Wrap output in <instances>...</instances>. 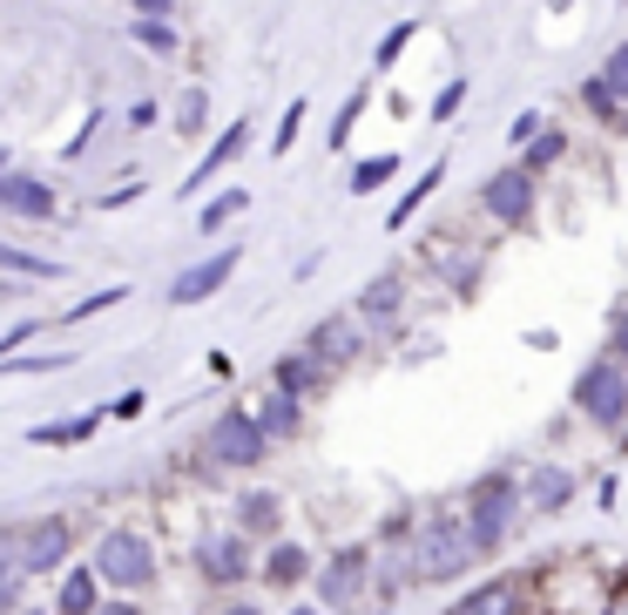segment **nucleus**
I'll return each mask as SVG.
<instances>
[{
    "mask_svg": "<svg viewBox=\"0 0 628 615\" xmlns=\"http://www.w3.org/2000/svg\"><path fill=\"white\" fill-rule=\"evenodd\" d=\"M27 615H42V608H27Z\"/></svg>",
    "mask_w": 628,
    "mask_h": 615,
    "instance_id": "49530a36",
    "label": "nucleus"
},
{
    "mask_svg": "<svg viewBox=\"0 0 628 615\" xmlns=\"http://www.w3.org/2000/svg\"><path fill=\"white\" fill-rule=\"evenodd\" d=\"M244 264V251L230 244V251H210V257H196V264H183L176 271V285H170V304H203V298H217L223 285H230V271Z\"/></svg>",
    "mask_w": 628,
    "mask_h": 615,
    "instance_id": "9b49d317",
    "label": "nucleus"
},
{
    "mask_svg": "<svg viewBox=\"0 0 628 615\" xmlns=\"http://www.w3.org/2000/svg\"><path fill=\"white\" fill-rule=\"evenodd\" d=\"M270 440L257 433V419L237 406V413H217L210 433H203V467H264Z\"/></svg>",
    "mask_w": 628,
    "mask_h": 615,
    "instance_id": "423d86ee",
    "label": "nucleus"
},
{
    "mask_svg": "<svg viewBox=\"0 0 628 615\" xmlns=\"http://www.w3.org/2000/svg\"><path fill=\"white\" fill-rule=\"evenodd\" d=\"M440 176H446V163H426V176H419V183L406 189V197L385 210V223H392V230H406V223H412V217L426 210V197H433V189H440Z\"/></svg>",
    "mask_w": 628,
    "mask_h": 615,
    "instance_id": "b1692460",
    "label": "nucleus"
},
{
    "mask_svg": "<svg viewBox=\"0 0 628 615\" xmlns=\"http://www.w3.org/2000/svg\"><path fill=\"white\" fill-rule=\"evenodd\" d=\"M460 108H466V82H460V74H453V82H446V89L433 95V123H453Z\"/></svg>",
    "mask_w": 628,
    "mask_h": 615,
    "instance_id": "e433bc0d",
    "label": "nucleus"
},
{
    "mask_svg": "<svg viewBox=\"0 0 628 615\" xmlns=\"http://www.w3.org/2000/svg\"><path fill=\"white\" fill-rule=\"evenodd\" d=\"M108 304H129V291H123V285H108V291H95V298H82V304H68V312H61V325H82V318H102Z\"/></svg>",
    "mask_w": 628,
    "mask_h": 615,
    "instance_id": "c756f323",
    "label": "nucleus"
},
{
    "mask_svg": "<svg viewBox=\"0 0 628 615\" xmlns=\"http://www.w3.org/2000/svg\"><path fill=\"white\" fill-rule=\"evenodd\" d=\"M95 582L102 589H115V595H142L149 582H155V548H149V534H136V527H108L102 542H95Z\"/></svg>",
    "mask_w": 628,
    "mask_h": 615,
    "instance_id": "7ed1b4c3",
    "label": "nucleus"
},
{
    "mask_svg": "<svg viewBox=\"0 0 628 615\" xmlns=\"http://www.w3.org/2000/svg\"><path fill=\"white\" fill-rule=\"evenodd\" d=\"M602 359L628 365V304H615V312H608V352H602Z\"/></svg>",
    "mask_w": 628,
    "mask_h": 615,
    "instance_id": "f704fd0d",
    "label": "nucleus"
},
{
    "mask_svg": "<svg viewBox=\"0 0 628 615\" xmlns=\"http://www.w3.org/2000/svg\"><path fill=\"white\" fill-rule=\"evenodd\" d=\"M95 608H102V582H95V568H74V575H61L55 615H95Z\"/></svg>",
    "mask_w": 628,
    "mask_h": 615,
    "instance_id": "4be33fe9",
    "label": "nucleus"
},
{
    "mask_svg": "<svg viewBox=\"0 0 628 615\" xmlns=\"http://www.w3.org/2000/svg\"><path fill=\"white\" fill-rule=\"evenodd\" d=\"M574 413L588 419V427L621 433V427H628V365H615V359H588V365L574 372Z\"/></svg>",
    "mask_w": 628,
    "mask_h": 615,
    "instance_id": "20e7f679",
    "label": "nucleus"
},
{
    "mask_svg": "<svg viewBox=\"0 0 628 615\" xmlns=\"http://www.w3.org/2000/svg\"><path fill=\"white\" fill-rule=\"evenodd\" d=\"M142 406H149V399H142V393H136V386H129V393H123V399H108V406H102V413H108V419H136V413H142Z\"/></svg>",
    "mask_w": 628,
    "mask_h": 615,
    "instance_id": "a19ab883",
    "label": "nucleus"
},
{
    "mask_svg": "<svg viewBox=\"0 0 628 615\" xmlns=\"http://www.w3.org/2000/svg\"><path fill=\"white\" fill-rule=\"evenodd\" d=\"M0 210L8 217H27V223H55L61 204H55V189L42 176H27V170H8L0 176Z\"/></svg>",
    "mask_w": 628,
    "mask_h": 615,
    "instance_id": "4468645a",
    "label": "nucleus"
},
{
    "mask_svg": "<svg viewBox=\"0 0 628 615\" xmlns=\"http://www.w3.org/2000/svg\"><path fill=\"white\" fill-rule=\"evenodd\" d=\"M217 615H264V608H257V602H223Z\"/></svg>",
    "mask_w": 628,
    "mask_h": 615,
    "instance_id": "c03bdc74",
    "label": "nucleus"
},
{
    "mask_svg": "<svg viewBox=\"0 0 628 615\" xmlns=\"http://www.w3.org/2000/svg\"><path fill=\"white\" fill-rule=\"evenodd\" d=\"M129 14H136V21H170L176 0H129Z\"/></svg>",
    "mask_w": 628,
    "mask_h": 615,
    "instance_id": "ea45409f",
    "label": "nucleus"
},
{
    "mask_svg": "<svg viewBox=\"0 0 628 615\" xmlns=\"http://www.w3.org/2000/svg\"><path fill=\"white\" fill-rule=\"evenodd\" d=\"M304 352L318 359L325 372H345L351 359L365 352V325H359V318H345V312H332V318H318V325H311V338H304Z\"/></svg>",
    "mask_w": 628,
    "mask_h": 615,
    "instance_id": "9d476101",
    "label": "nucleus"
},
{
    "mask_svg": "<svg viewBox=\"0 0 628 615\" xmlns=\"http://www.w3.org/2000/svg\"><path fill=\"white\" fill-rule=\"evenodd\" d=\"M129 34H136V48H149V55H176L183 48V34L170 21H129Z\"/></svg>",
    "mask_w": 628,
    "mask_h": 615,
    "instance_id": "c85d7f7f",
    "label": "nucleus"
},
{
    "mask_svg": "<svg viewBox=\"0 0 628 615\" xmlns=\"http://www.w3.org/2000/svg\"><path fill=\"white\" fill-rule=\"evenodd\" d=\"M392 176H399V156H365L351 170V197H372V189H385Z\"/></svg>",
    "mask_w": 628,
    "mask_h": 615,
    "instance_id": "cd10ccee",
    "label": "nucleus"
},
{
    "mask_svg": "<svg viewBox=\"0 0 628 615\" xmlns=\"http://www.w3.org/2000/svg\"><path fill=\"white\" fill-rule=\"evenodd\" d=\"M480 210H487V223H500V230H527L534 210H540V176H527L521 163L493 170V176L480 183Z\"/></svg>",
    "mask_w": 628,
    "mask_h": 615,
    "instance_id": "39448f33",
    "label": "nucleus"
},
{
    "mask_svg": "<svg viewBox=\"0 0 628 615\" xmlns=\"http://www.w3.org/2000/svg\"><path fill=\"white\" fill-rule=\"evenodd\" d=\"M298 129H304V95L284 108V123H278V142H270V156H291V142H298Z\"/></svg>",
    "mask_w": 628,
    "mask_h": 615,
    "instance_id": "c9c22d12",
    "label": "nucleus"
},
{
    "mask_svg": "<svg viewBox=\"0 0 628 615\" xmlns=\"http://www.w3.org/2000/svg\"><path fill=\"white\" fill-rule=\"evenodd\" d=\"M196 575H203L210 589H237L244 575H251V542H244L237 527L203 534V542H196Z\"/></svg>",
    "mask_w": 628,
    "mask_h": 615,
    "instance_id": "1a4fd4ad",
    "label": "nucleus"
},
{
    "mask_svg": "<svg viewBox=\"0 0 628 615\" xmlns=\"http://www.w3.org/2000/svg\"><path fill=\"white\" fill-rule=\"evenodd\" d=\"M311 582H318V608L332 615V608H351L365 595V582H372V548L365 542H351V548H338L318 575H311Z\"/></svg>",
    "mask_w": 628,
    "mask_h": 615,
    "instance_id": "0eeeda50",
    "label": "nucleus"
},
{
    "mask_svg": "<svg viewBox=\"0 0 628 615\" xmlns=\"http://www.w3.org/2000/svg\"><path fill=\"white\" fill-rule=\"evenodd\" d=\"M365 102H372V89H359V95H351L338 115H332V149H345L351 142V129H359V115H365Z\"/></svg>",
    "mask_w": 628,
    "mask_h": 615,
    "instance_id": "2f4dec72",
    "label": "nucleus"
},
{
    "mask_svg": "<svg viewBox=\"0 0 628 615\" xmlns=\"http://www.w3.org/2000/svg\"><path fill=\"white\" fill-rule=\"evenodd\" d=\"M325 386H332V372H325L318 359H311L304 345H298V352H284L278 365H270V393H284V399H298V406H304V399H318Z\"/></svg>",
    "mask_w": 628,
    "mask_h": 615,
    "instance_id": "2eb2a0df",
    "label": "nucleus"
},
{
    "mask_svg": "<svg viewBox=\"0 0 628 615\" xmlns=\"http://www.w3.org/2000/svg\"><path fill=\"white\" fill-rule=\"evenodd\" d=\"M264 582L270 589H298V582H311V548L304 542H278L264 555Z\"/></svg>",
    "mask_w": 628,
    "mask_h": 615,
    "instance_id": "aec40b11",
    "label": "nucleus"
},
{
    "mask_svg": "<svg viewBox=\"0 0 628 615\" xmlns=\"http://www.w3.org/2000/svg\"><path fill=\"white\" fill-rule=\"evenodd\" d=\"M136 197H142V183L129 176V183H115V189H108V197H102V210H123V204H136Z\"/></svg>",
    "mask_w": 628,
    "mask_h": 615,
    "instance_id": "79ce46f5",
    "label": "nucleus"
},
{
    "mask_svg": "<svg viewBox=\"0 0 628 615\" xmlns=\"http://www.w3.org/2000/svg\"><path fill=\"white\" fill-rule=\"evenodd\" d=\"M574 95H581V108L595 115V123H621V115H628V108H621V102L608 95V82H602V74H588V82H581Z\"/></svg>",
    "mask_w": 628,
    "mask_h": 615,
    "instance_id": "bb28decb",
    "label": "nucleus"
},
{
    "mask_svg": "<svg viewBox=\"0 0 628 615\" xmlns=\"http://www.w3.org/2000/svg\"><path fill=\"white\" fill-rule=\"evenodd\" d=\"M474 568H480V555H474V542H466V521L460 514H426L406 534V575H412V582L440 589V582L474 575Z\"/></svg>",
    "mask_w": 628,
    "mask_h": 615,
    "instance_id": "f257e3e1",
    "label": "nucleus"
},
{
    "mask_svg": "<svg viewBox=\"0 0 628 615\" xmlns=\"http://www.w3.org/2000/svg\"><path fill=\"white\" fill-rule=\"evenodd\" d=\"M568 501H574V474L561 460H534L521 474V514H561Z\"/></svg>",
    "mask_w": 628,
    "mask_h": 615,
    "instance_id": "f8f14e48",
    "label": "nucleus"
},
{
    "mask_svg": "<svg viewBox=\"0 0 628 615\" xmlns=\"http://www.w3.org/2000/svg\"><path fill=\"white\" fill-rule=\"evenodd\" d=\"M244 210H251V189H244V183H230V189H217V197L196 210V230H203V237H217V230H223L230 217H244Z\"/></svg>",
    "mask_w": 628,
    "mask_h": 615,
    "instance_id": "5701e85b",
    "label": "nucleus"
},
{
    "mask_svg": "<svg viewBox=\"0 0 628 615\" xmlns=\"http://www.w3.org/2000/svg\"><path fill=\"white\" fill-rule=\"evenodd\" d=\"M561 156H568V136H561V129H540V136L521 149V170H527V176H540V170H555Z\"/></svg>",
    "mask_w": 628,
    "mask_h": 615,
    "instance_id": "393cba45",
    "label": "nucleus"
},
{
    "mask_svg": "<svg viewBox=\"0 0 628 615\" xmlns=\"http://www.w3.org/2000/svg\"><path fill=\"white\" fill-rule=\"evenodd\" d=\"M460 521H466V542H474L480 561L500 555L507 534L521 527V480H514V474H487V480H474V487H466Z\"/></svg>",
    "mask_w": 628,
    "mask_h": 615,
    "instance_id": "f03ea898",
    "label": "nucleus"
},
{
    "mask_svg": "<svg viewBox=\"0 0 628 615\" xmlns=\"http://www.w3.org/2000/svg\"><path fill=\"white\" fill-rule=\"evenodd\" d=\"M446 615H527V575H493V582L466 589Z\"/></svg>",
    "mask_w": 628,
    "mask_h": 615,
    "instance_id": "ddd939ff",
    "label": "nucleus"
},
{
    "mask_svg": "<svg viewBox=\"0 0 628 615\" xmlns=\"http://www.w3.org/2000/svg\"><path fill=\"white\" fill-rule=\"evenodd\" d=\"M278 514H284L278 494H270V487H251V494H237V508H230V527L251 542V534H278Z\"/></svg>",
    "mask_w": 628,
    "mask_h": 615,
    "instance_id": "a211bd4d",
    "label": "nucleus"
},
{
    "mask_svg": "<svg viewBox=\"0 0 628 615\" xmlns=\"http://www.w3.org/2000/svg\"><path fill=\"white\" fill-rule=\"evenodd\" d=\"M203 115H210V95H203V89H183V108H176V129H183V136H196V129H203Z\"/></svg>",
    "mask_w": 628,
    "mask_h": 615,
    "instance_id": "72a5a7b5",
    "label": "nucleus"
},
{
    "mask_svg": "<svg viewBox=\"0 0 628 615\" xmlns=\"http://www.w3.org/2000/svg\"><path fill=\"white\" fill-rule=\"evenodd\" d=\"M412 34H419V21H399V27H385V42H379V55H372V68H392V61H399V55H406V42H412Z\"/></svg>",
    "mask_w": 628,
    "mask_h": 615,
    "instance_id": "473e14b6",
    "label": "nucleus"
},
{
    "mask_svg": "<svg viewBox=\"0 0 628 615\" xmlns=\"http://www.w3.org/2000/svg\"><path fill=\"white\" fill-rule=\"evenodd\" d=\"M595 615H628V575H615V582H608V595H602Z\"/></svg>",
    "mask_w": 628,
    "mask_h": 615,
    "instance_id": "58836bf2",
    "label": "nucleus"
},
{
    "mask_svg": "<svg viewBox=\"0 0 628 615\" xmlns=\"http://www.w3.org/2000/svg\"><path fill=\"white\" fill-rule=\"evenodd\" d=\"M68 548H74V521H61V514L34 521V527H21V548H14V575H21V582H27V575H55V568L68 561Z\"/></svg>",
    "mask_w": 628,
    "mask_h": 615,
    "instance_id": "6e6552de",
    "label": "nucleus"
},
{
    "mask_svg": "<svg viewBox=\"0 0 628 615\" xmlns=\"http://www.w3.org/2000/svg\"><path fill=\"white\" fill-rule=\"evenodd\" d=\"M244 142H251V115H237V123H230V129H223V136H217V142L203 149V163H196V170L183 176V189H203L210 176H223L230 163H237V156H244Z\"/></svg>",
    "mask_w": 628,
    "mask_h": 615,
    "instance_id": "f3484780",
    "label": "nucleus"
},
{
    "mask_svg": "<svg viewBox=\"0 0 628 615\" xmlns=\"http://www.w3.org/2000/svg\"><path fill=\"white\" fill-rule=\"evenodd\" d=\"M251 419H257V433H264V440H291V433L304 427V406H298V399H284V393H264V399L251 406Z\"/></svg>",
    "mask_w": 628,
    "mask_h": 615,
    "instance_id": "6ab92c4d",
    "label": "nucleus"
},
{
    "mask_svg": "<svg viewBox=\"0 0 628 615\" xmlns=\"http://www.w3.org/2000/svg\"><path fill=\"white\" fill-rule=\"evenodd\" d=\"M540 129H547V123H540V108H521V115H514V129H507V142H514V149H527Z\"/></svg>",
    "mask_w": 628,
    "mask_h": 615,
    "instance_id": "4c0bfd02",
    "label": "nucleus"
},
{
    "mask_svg": "<svg viewBox=\"0 0 628 615\" xmlns=\"http://www.w3.org/2000/svg\"><path fill=\"white\" fill-rule=\"evenodd\" d=\"M291 615H325V608H318V602H298V608H291Z\"/></svg>",
    "mask_w": 628,
    "mask_h": 615,
    "instance_id": "a18cd8bd",
    "label": "nucleus"
},
{
    "mask_svg": "<svg viewBox=\"0 0 628 615\" xmlns=\"http://www.w3.org/2000/svg\"><path fill=\"white\" fill-rule=\"evenodd\" d=\"M95 615H142V608H136V602H129V595H115V602H102V608H95Z\"/></svg>",
    "mask_w": 628,
    "mask_h": 615,
    "instance_id": "37998d69",
    "label": "nucleus"
},
{
    "mask_svg": "<svg viewBox=\"0 0 628 615\" xmlns=\"http://www.w3.org/2000/svg\"><path fill=\"white\" fill-rule=\"evenodd\" d=\"M0 271H21V278H42V285H55L68 264H55V257H34V251H14V244H0Z\"/></svg>",
    "mask_w": 628,
    "mask_h": 615,
    "instance_id": "a878e982",
    "label": "nucleus"
},
{
    "mask_svg": "<svg viewBox=\"0 0 628 615\" xmlns=\"http://www.w3.org/2000/svg\"><path fill=\"white\" fill-rule=\"evenodd\" d=\"M602 82H608V95L628 108V34H621V42H615V55L602 61Z\"/></svg>",
    "mask_w": 628,
    "mask_h": 615,
    "instance_id": "7c9ffc66",
    "label": "nucleus"
},
{
    "mask_svg": "<svg viewBox=\"0 0 628 615\" xmlns=\"http://www.w3.org/2000/svg\"><path fill=\"white\" fill-rule=\"evenodd\" d=\"M102 406L95 413H74V419H48V427H27V440L34 446H82V440H95V427H102Z\"/></svg>",
    "mask_w": 628,
    "mask_h": 615,
    "instance_id": "412c9836",
    "label": "nucleus"
},
{
    "mask_svg": "<svg viewBox=\"0 0 628 615\" xmlns=\"http://www.w3.org/2000/svg\"><path fill=\"white\" fill-rule=\"evenodd\" d=\"M399 312H406V271H379L359 291V325H399Z\"/></svg>",
    "mask_w": 628,
    "mask_h": 615,
    "instance_id": "dca6fc26",
    "label": "nucleus"
}]
</instances>
